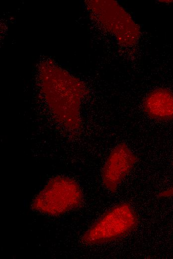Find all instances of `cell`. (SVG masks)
I'll return each mask as SVG.
<instances>
[{
	"label": "cell",
	"instance_id": "6da1fadb",
	"mask_svg": "<svg viewBox=\"0 0 173 259\" xmlns=\"http://www.w3.org/2000/svg\"><path fill=\"white\" fill-rule=\"evenodd\" d=\"M83 200L81 188L76 181L57 176L50 179L37 194L31 207L35 211L56 216L79 207Z\"/></svg>",
	"mask_w": 173,
	"mask_h": 259
},
{
	"label": "cell",
	"instance_id": "7a4b0ae2",
	"mask_svg": "<svg viewBox=\"0 0 173 259\" xmlns=\"http://www.w3.org/2000/svg\"><path fill=\"white\" fill-rule=\"evenodd\" d=\"M138 218L128 203L118 204L107 211L83 235L82 241L87 245L106 243L123 237L137 225Z\"/></svg>",
	"mask_w": 173,
	"mask_h": 259
},
{
	"label": "cell",
	"instance_id": "3957f363",
	"mask_svg": "<svg viewBox=\"0 0 173 259\" xmlns=\"http://www.w3.org/2000/svg\"><path fill=\"white\" fill-rule=\"evenodd\" d=\"M137 160L136 155L125 143L117 144L109 153L102 168L104 187L110 192H115Z\"/></svg>",
	"mask_w": 173,
	"mask_h": 259
},
{
	"label": "cell",
	"instance_id": "277c9868",
	"mask_svg": "<svg viewBox=\"0 0 173 259\" xmlns=\"http://www.w3.org/2000/svg\"><path fill=\"white\" fill-rule=\"evenodd\" d=\"M142 106L145 113L151 119L173 120V93L166 88H159L150 92Z\"/></svg>",
	"mask_w": 173,
	"mask_h": 259
},
{
	"label": "cell",
	"instance_id": "5b68a950",
	"mask_svg": "<svg viewBox=\"0 0 173 259\" xmlns=\"http://www.w3.org/2000/svg\"><path fill=\"white\" fill-rule=\"evenodd\" d=\"M159 195L162 197L173 196V186L165 191L160 193Z\"/></svg>",
	"mask_w": 173,
	"mask_h": 259
}]
</instances>
